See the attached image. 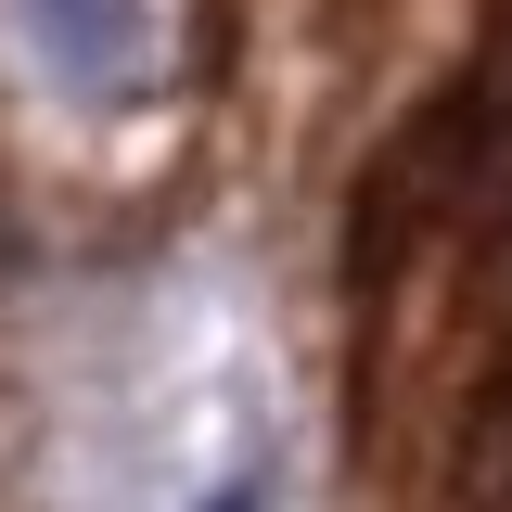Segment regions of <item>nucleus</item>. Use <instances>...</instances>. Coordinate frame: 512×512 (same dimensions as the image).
Here are the masks:
<instances>
[{
	"mask_svg": "<svg viewBox=\"0 0 512 512\" xmlns=\"http://www.w3.org/2000/svg\"><path fill=\"white\" fill-rule=\"evenodd\" d=\"M205 512H269V500H256V474H231V487H218Z\"/></svg>",
	"mask_w": 512,
	"mask_h": 512,
	"instance_id": "obj_2",
	"label": "nucleus"
},
{
	"mask_svg": "<svg viewBox=\"0 0 512 512\" xmlns=\"http://www.w3.org/2000/svg\"><path fill=\"white\" fill-rule=\"evenodd\" d=\"M26 39L64 90H128L154 77V0H26Z\"/></svg>",
	"mask_w": 512,
	"mask_h": 512,
	"instance_id": "obj_1",
	"label": "nucleus"
}]
</instances>
